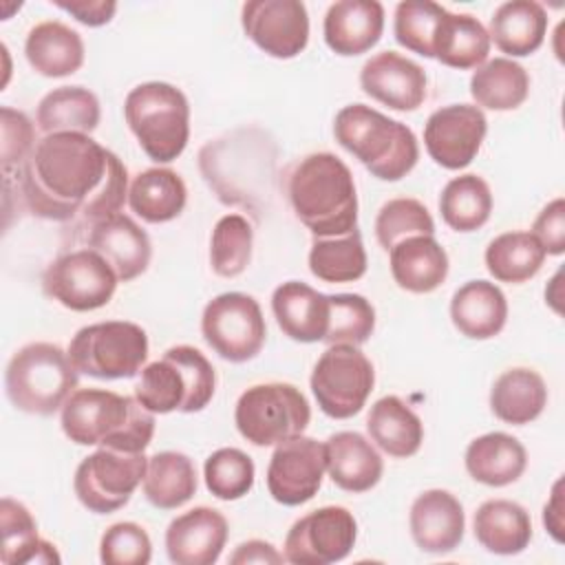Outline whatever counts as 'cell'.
<instances>
[{
  "instance_id": "1",
  "label": "cell",
  "mask_w": 565,
  "mask_h": 565,
  "mask_svg": "<svg viewBox=\"0 0 565 565\" xmlns=\"http://www.w3.org/2000/svg\"><path fill=\"white\" fill-rule=\"evenodd\" d=\"M20 192L38 218L95 225L128 201V170L90 135H44L20 168Z\"/></svg>"
},
{
  "instance_id": "2",
  "label": "cell",
  "mask_w": 565,
  "mask_h": 565,
  "mask_svg": "<svg viewBox=\"0 0 565 565\" xmlns=\"http://www.w3.org/2000/svg\"><path fill=\"white\" fill-rule=\"evenodd\" d=\"M287 199L313 238L358 227V192L349 166L333 152H311L287 174Z\"/></svg>"
},
{
  "instance_id": "3",
  "label": "cell",
  "mask_w": 565,
  "mask_h": 565,
  "mask_svg": "<svg viewBox=\"0 0 565 565\" xmlns=\"http://www.w3.org/2000/svg\"><path fill=\"white\" fill-rule=\"evenodd\" d=\"M60 424L77 446L143 452L154 435V413L137 397L106 388H75L62 406Z\"/></svg>"
},
{
  "instance_id": "4",
  "label": "cell",
  "mask_w": 565,
  "mask_h": 565,
  "mask_svg": "<svg viewBox=\"0 0 565 565\" xmlns=\"http://www.w3.org/2000/svg\"><path fill=\"white\" fill-rule=\"evenodd\" d=\"M335 141L375 179L399 181L419 159L415 132L366 104H349L333 119Z\"/></svg>"
},
{
  "instance_id": "5",
  "label": "cell",
  "mask_w": 565,
  "mask_h": 565,
  "mask_svg": "<svg viewBox=\"0 0 565 565\" xmlns=\"http://www.w3.org/2000/svg\"><path fill=\"white\" fill-rule=\"evenodd\" d=\"M216 391V373L210 360L190 344L170 347L159 360L139 371L135 397L154 415L174 411L199 413Z\"/></svg>"
},
{
  "instance_id": "6",
  "label": "cell",
  "mask_w": 565,
  "mask_h": 565,
  "mask_svg": "<svg viewBox=\"0 0 565 565\" xmlns=\"http://www.w3.org/2000/svg\"><path fill=\"white\" fill-rule=\"evenodd\" d=\"M79 371L68 351L53 342H31L18 349L4 371L9 402L29 415H53L62 411L68 395L77 388Z\"/></svg>"
},
{
  "instance_id": "7",
  "label": "cell",
  "mask_w": 565,
  "mask_h": 565,
  "mask_svg": "<svg viewBox=\"0 0 565 565\" xmlns=\"http://www.w3.org/2000/svg\"><path fill=\"white\" fill-rule=\"evenodd\" d=\"M124 117L141 150L157 163L174 161L188 146L190 104L174 84H137L126 95Z\"/></svg>"
},
{
  "instance_id": "8",
  "label": "cell",
  "mask_w": 565,
  "mask_h": 565,
  "mask_svg": "<svg viewBox=\"0 0 565 565\" xmlns=\"http://www.w3.org/2000/svg\"><path fill=\"white\" fill-rule=\"evenodd\" d=\"M311 422V406L302 391L287 382L254 384L241 393L234 424L243 439L265 448L298 437Z\"/></svg>"
},
{
  "instance_id": "9",
  "label": "cell",
  "mask_w": 565,
  "mask_h": 565,
  "mask_svg": "<svg viewBox=\"0 0 565 565\" xmlns=\"http://www.w3.org/2000/svg\"><path fill=\"white\" fill-rule=\"evenodd\" d=\"M73 366L97 380L135 377L148 360L146 331L128 320H106L82 327L71 344Z\"/></svg>"
},
{
  "instance_id": "10",
  "label": "cell",
  "mask_w": 565,
  "mask_h": 565,
  "mask_svg": "<svg viewBox=\"0 0 565 565\" xmlns=\"http://www.w3.org/2000/svg\"><path fill=\"white\" fill-rule=\"evenodd\" d=\"M309 384L324 415L331 419H349L364 408L375 386V371L358 347L329 344L318 358Z\"/></svg>"
},
{
  "instance_id": "11",
  "label": "cell",
  "mask_w": 565,
  "mask_h": 565,
  "mask_svg": "<svg viewBox=\"0 0 565 565\" xmlns=\"http://www.w3.org/2000/svg\"><path fill=\"white\" fill-rule=\"evenodd\" d=\"M201 333L218 358L243 364L260 353L267 324L256 298L243 291H225L205 305Z\"/></svg>"
},
{
  "instance_id": "12",
  "label": "cell",
  "mask_w": 565,
  "mask_h": 565,
  "mask_svg": "<svg viewBox=\"0 0 565 565\" xmlns=\"http://www.w3.org/2000/svg\"><path fill=\"white\" fill-rule=\"evenodd\" d=\"M148 468L143 452H121L97 448L84 457L73 477V490L79 503L95 514H110L124 508L141 486Z\"/></svg>"
},
{
  "instance_id": "13",
  "label": "cell",
  "mask_w": 565,
  "mask_h": 565,
  "mask_svg": "<svg viewBox=\"0 0 565 565\" xmlns=\"http://www.w3.org/2000/svg\"><path fill=\"white\" fill-rule=\"evenodd\" d=\"M117 282L115 269L90 247L57 256L42 274L44 294L71 311H93L108 305Z\"/></svg>"
},
{
  "instance_id": "14",
  "label": "cell",
  "mask_w": 565,
  "mask_h": 565,
  "mask_svg": "<svg viewBox=\"0 0 565 565\" xmlns=\"http://www.w3.org/2000/svg\"><path fill=\"white\" fill-rule=\"evenodd\" d=\"M355 539L353 512L342 505H322L289 527L282 554L294 565H331L351 554Z\"/></svg>"
},
{
  "instance_id": "15",
  "label": "cell",
  "mask_w": 565,
  "mask_h": 565,
  "mask_svg": "<svg viewBox=\"0 0 565 565\" xmlns=\"http://www.w3.org/2000/svg\"><path fill=\"white\" fill-rule=\"evenodd\" d=\"M245 35L269 57L291 60L309 44V13L300 0H249L241 9Z\"/></svg>"
},
{
  "instance_id": "16",
  "label": "cell",
  "mask_w": 565,
  "mask_h": 565,
  "mask_svg": "<svg viewBox=\"0 0 565 565\" xmlns=\"http://www.w3.org/2000/svg\"><path fill=\"white\" fill-rule=\"evenodd\" d=\"M324 472V444L298 435L276 444L267 466V490L276 503L302 505L318 494Z\"/></svg>"
},
{
  "instance_id": "17",
  "label": "cell",
  "mask_w": 565,
  "mask_h": 565,
  "mask_svg": "<svg viewBox=\"0 0 565 565\" xmlns=\"http://www.w3.org/2000/svg\"><path fill=\"white\" fill-rule=\"evenodd\" d=\"M488 132V119L475 104H448L430 113L424 126L428 157L446 168L461 170L472 163Z\"/></svg>"
},
{
  "instance_id": "18",
  "label": "cell",
  "mask_w": 565,
  "mask_h": 565,
  "mask_svg": "<svg viewBox=\"0 0 565 565\" xmlns=\"http://www.w3.org/2000/svg\"><path fill=\"white\" fill-rule=\"evenodd\" d=\"M362 90L399 113L417 110L426 99V73L406 55L395 51H382L369 57L360 71Z\"/></svg>"
},
{
  "instance_id": "19",
  "label": "cell",
  "mask_w": 565,
  "mask_h": 565,
  "mask_svg": "<svg viewBox=\"0 0 565 565\" xmlns=\"http://www.w3.org/2000/svg\"><path fill=\"white\" fill-rule=\"evenodd\" d=\"M227 519L207 505H196L170 521L166 552L177 565H212L227 543Z\"/></svg>"
},
{
  "instance_id": "20",
  "label": "cell",
  "mask_w": 565,
  "mask_h": 565,
  "mask_svg": "<svg viewBox=\"0 0 565 565\" xmlns=\"http://www.w3.org/2000/svg\"><path fill=\"white\" fill-rule=\"evenodd\" d=\"M408 527L415 545L426 554H448L459 547L466 530L461 501L441 488L424 490L411 505Z\"/></svg>"
},
{
  "instance_id": "21",
  "label": "cell",
  "mask_w": 565,
  "mask_h": 565,
  "mask_svg": "<svg viewBox=\"0 0 565 565\" xmlns=\"http://www.w3.org/2000/svg\"><path fill=\"white\" fill-rule=\"evenodd\" d=\"M88 247L102 254L115 269L119 282L141 276L152 258L150 236L128 214H113L90 225Z\"/></svg>"
},
{
  "instance_id": "22",
  "label": "cell",
  "mask_w": 565,
  "mask_h": 565,
  "mask_svg": "<svg viewBox=\"0 0 565 565\" xmlns=\"http://www.w3.org/2000/svg\"><path fill=\"white\" fill-rule=\"evenodd\" d=\"M384 31V7L377 0H338L329 4L322 22L327 46L335 55L371 51Z\"/></svg>"
},
{
  "instance_id": "23",
  "label": "cell",
  "mask_w": 565,
  "mask_h": 565,
  "mask_svg": "<svg viewBox=\"0 0 565 565\" xmlns=\"http://www.w3.org/2000/svg\"><path fill=\"white\" fill-rule=\"evenodd\" d=\"M271 311L280 331L302 344L322 342L329 327V296L307 282L287 280L271 294Z\"/></svg>"
},
{
  "instance_id": "24",
  "label": "cell",
  "mask_w": 565,
  "mask_h": 565,
  "mask_svg": "<svg viewBox=\"0 0 565 565\" xmlns=\"http://www.w3.org/2000/svg\"><path fill=\"white\" fill-rule=\"evenodd\" d=\"M322 444L327 472L340 490L366 492L380 483L384 461L364 435L355 430H340L329 435Z\"/></svg>"
},
{
  "instance_id": "25",
  "label": "cell",
  "mask_w": 565,
  "mask_h": 565,
  "mask_svg": "<svg viewBox=\"0 0 565 565\" xmlns=\"http://www.w3.org/2000/svg\"><path fill=\"white\" fill-rule=\"evenodd\" d=\"M450 320L461 335L470 340H490L505 327V294L490 280H468L452 294Z\"/></svg>"
},
{
  "instance_id": "26",
  "label": "cell",
  "mask_w": 565,
  "mask_h": 565,
  "mask_svg": "<svg viewBox=\"0 0 565 565\" xmlns=\"http://www.w3.org/2000/svg\"><path fill=\"white\" fill-rule=\"evenodd\" d=\"M391 276L399 289L430 294L448 276V254L435 236H411L388 249Z\"/></svg>"
},
{
  "instance_id": "27",
  "label": "cell",
  "mask_w": 565,
  "mask_h": 565,
  "mask_svg": "<svg viewBox=\"0 0 565 565\" xmlns=\"http://www.w3.org/2000/svg\"><path fill=\"white\" fill-rule=\"evenodd\" d=\"M84 40L64 22L44 20L31 26L24 40L29 66L44 77H66L84 64Z\"/></svg>"
},
{
  "instance_id": "28",
  "label": "cell",
  "mask_w": 565,
  "mask_h": 565,
  "mask_svg": "<svg viewBox=\"0 0 565 565\" xmlns=\"http://www.w3.org/2000/svg\"><path fill=\"white\" fill-rule=\"evenodd\" d=\"M463 463L477 483L503 488L519 481L525 472L527 450L508 433H486L468 444Z\"/></svg>"
},
{
  "instance_id": "29",
  "label": "cell",
  "mask_w": 565,
  "mask_h": 565,
  "mask_svg": "<svg viewBox=\"0 0 565 565\" xmlns=\"http://www.w3.org/2000/svg\"><path fill=\"white\" fill-rule=\"evenodd\" d=\"M472 532L479 545L490 554L514 556L532 541V519L516 501L488 499L475 512Z\"/></svg>"
},
{
  "instance_id": "30",
  "label": "cell",
  "mask_w": 565,
  "mask_h": 565,
  "mask_svg": "<svg viewBox=\"0 0 565 565\" xmlns=\"http://www.w3.org/2000/svg\"><path fill=\"white\" fill-rule=\"evenodd\" d=\"M547 33V11L534 0H510L494 9L488 26L490 42L512 57H525L541 49Z\"/></svg>"
},
{
  "instance_id": "31",
  "label": "cell",
  "mask_w": 565,
  "mask_h": 565,
  "mask_svg": "<svg viewBox=\"0 0 565 565\" xmlns=\"http://www.w3.org/2000/svg\"><path fill=\"white\" fill-rule=\"evenodd\" d=\"M366 430L371 441L395 459L413 457L424 441V424L419 415L397 395H384L371 406Z\"/></svg>"
},
{
  "instance_id": "32",
  "label": "cell",
  "mask_w": 565,
  "mask_h": 565,
  "mask_svg": "<svg viewBox=\"0 0 565 565\" xmlns=\"http://www.w3.org/2000/svg\"><path fill=\"white\" fill-rule=\"evenodd\" d=\"M547 406V386L541 373L527 366L503 371L490 388V411L497 419L525 426L534 422Z\"/></svg>"
},
{
  "instance_id": "33",
  "label": "cell",
  "mask_w": 565,
  "mask_h": 565,
  "mask_svg": "<svg viewBox=\"0 0 565 565\" xmlns=\"http://www.w3.org/2000/svg\"><path fill=\"white\" fill-rule=\"evenodd\" d=\"M188 203L183 179L170 168H148L128 185V205L146 223H168L181 216Z\"/></svg>"
},
{
  "instance_id": "34",
  "label": "cell",
  "mask_w": 565,
  "mask_h": 565,
  "mask_svg": "<svg viewBox=\"0 0 565 565\" xmlns=\"http://www.w3.org/2000/svg\"><path fill=\"white\" fill-rule=\"evenodd\" d=\"M488 29L470 13H450L446 9L433 42V57L444 66L468 71L488 60Z\"/></svg>"
},
{
  "instance_id": "35",
  "label": "cell",
  "mask_w": 565,
  "mask_h": 565,
  "mask_svg": "<svg viewBox=\"0 0 565 565\" xmlns=\"http://www.w3.org/2000/svg\"><path fill=\"white\" fill-rule=\"evenodd\" d=\"M102 119L99 99L84 86H60L46 93L35 110V124L44 135H90Z\"/></svg>"
},
{
  "instance_id": "36",
  "label": "cell",
  "mask_w": 565,
  "mask_h": 565,
  "mask_svg": "<svg viewBox=\"0 0 565 565\" xmlns=\"http://www.w3.org/2000/svg\"><path fill=\"white\" fill-rule=\"evenodd\" d=\"M141 488L143 497L154 508L177 510L185 505L199 488L194 461L177 450L154 452L152 457H148Z\"/></svg>"
},
{
  "instance_id": "37",
  "label": "cell",
  "mask_w": 565,
  "mask_h": 565,
  "mask_svg": "<svg viewBox=\"0 0 565 565\" xmlns=\"http://www.w3.org/2000/svg\"><path fill=\"white\" fill-rule=\"evenodd\" d=\"M470 95L479 108L499 113L514 110L530 95V75L519 62L510 57H494L477 66L472 73Z\"/></svg>"
},
{
  "instance_id": "38",
  "label": "cell",
  "mask_w": 565,
  "mask_h": 565,
  "mask_svg": "<svg viewBox=\"0 0 565 565\" xmlns=\"http://www.w3.org/2000/svg\"><path fill=\"white\" fill-rule=\"evenodd\" d=\"M545 256L532 232H503L488 243L483 260L494 280L521 285L539 274Z\"/></svg>"
},
{
  "instance_id": "39",
  "label": "cell",
  "mask_w": 565,
  "mask_h": 565,
  "mask_svg": "<svg viewBox=\"0 0 565 565\" xmlns=\"http://www.w3.org/2000/svg\"><path fill=\"white\" fill-rule=\"evenodd\" d=\"M444 223L455 232H475L492 214L490 185L479 174H459L450 179L439 196Z\"/></svg>"
},
{
  "instance_id": "40",
  "label": "cell",
  "mask_w": 565,
  "mask_h": 565,
  "mask_svg": "<svg viewBox=\"0 0 565 565\" xmlns=\"http://www.w3.org/2000/svg\"><path fill=\"white\" fill-rule=\"evenodd\" d=\"M309 269L322 282H353L366 274V249L360 230L342 236L313 238Z\"/></svg>"
},
{
  "instance_id": "41",
  "label": "cell",
  "mask_w": 565,
  "mask_h": 565,
  "mask_svg": "<svg viewBox=\"0 0 565 565\" xmlns=\"http://www.w3.org/2000/svg\"><path fill=\"white\" fill-rule=\"evenodd\" d=\"M254 230L241 214H225L216 221L210 238V265L221 278L241 276L252 260Z\"/></svg>"
},
{
  "instance_id": "42",
  "label": "cell",
  "mask_w": 565,
  "mask_h": 565,
  "mask_svg": "<svg viewBox=\"0 0 565 565\" xmlns=\"http://www.w3.org/2000/svg\"><path fill=\"white\" fill-rule=\"evenodd\" d=\"M0 561L4 565L33 563L44 541L38 536V523L29 508L11 497H2L0 501Z\"/></svg>"
},
{
  "instance_id": "43",
  "label": "cell",
  "mask_w": 565,
  "mask_h": 565,
  "mask_svg": "<svg viewBox=\"0 0 565 565\" xmlns=\"http://www.w3.org/2000/svg\"><path fill=\"white\" fill-rule=\"evenodd\" d=\"M375 329V309L360 294L329 296V327L322 342L327 344H364Z\"/></svg>"
},
{
  "instance_id": "44",
  "label": "cell",
  "mask_w": 565,
  "mask_h": 565,
  "mask_svg": "<svg viewBox=\"0 0 565 565\" xmlns=\"http://www.w3.org/2000/svg\"><path fill=\"white\" fill-rule=\"evenodd\" d=\"M256 468L241 448H218L203 463V479L207 490L221 501H236L254 486Z\"/></svg>"
},
{
  "instance_id": "45",
  "label": "cell",
  "mask_w": 565,
  "mask_h": 565,
  "mask_svg": "<svg viewBox=\"0 0 565 565\" xmlns=\"http://www.w3.org/2000/svg\"><path fill=\"white\" fill-rule=\"evenodd\" d=\"M419 234L435 236V221L422 201L402 196L391 199L380 207L375 216V236L386 252L404 238Z\"/></svg>"
},
{
  "instance_id": "46",
  "label": "cell",
  "mask_w": 565,
  "mask_h": 565,
  "mask_svg": "<svg viewBox=\"0 0 565 565\" xmlns=\"http://www.w3.org/2000/svg\"><path fill=\"white\" fill-rule=\"evenodd\" d=\"M446 7L430 0H404L395 7L393 33L404 49L433 57V42Z\"/></svg>"
},
{
  "instance_id": "47",
  "label": "cell",
  "mask_w": 565,
  "mask_h": 565,
  "mask_svg": "<svg viewBox=\"0 0 565 565\" xmlns=\"http://www.w3.org/2000/svg\"><path fill=\"white\" fill-rule=\"evenodd\" d=\"M152 558L148 532L132 521L113 523L99 541V561L106 565H146Z\"/></svg>"
},
{
  "instance_id": "48",
  "label": "cell",
  "mask_w": 565,
  "mask_h": 565,
  "mask_svg": "<svg viewBox=\"0 0 565 565\" xmlns=\"http://www.w3.org/2000/svg\"><path fill=\"white\" fill-rule=\"evenodd\" d=\"M0 130H2V141H0V159L4 172L11 166L22 168L24 161L31 157L35 148V128L31 119L11 106L0 108Z\"/></svg>"
},
{
  "instance_id": "49",
  "label": "cell",
  "mask_w": 565,
  "mask_h": 565,
  "mask_svg": "<svg viewBox=\"0 0 565 565\" xmlns=\"http://www.w3.org/2000/svg\"><path fill=\"white\" fill-rule=\"evenodd\" d=\"M532 234L543 245L545 254L561 256L565 252V199L556 196L534 218Z\"/></svg>"
},
{
  "instance_id": "50",
  "label": "cell",
  "mask_w": 565,
  "mask_h": 565,
  "mask_svg": "<svg viewBox=\"0 0 565 565\" xmlns=\"http://www.w3.org/2000/svg\"><path fill=\"white\" fill-rule=\"evenodd\" d=\"M53 4L86 26L108 24L117 11L113 0H53Z\"/></svg>"
},
{
  "instance_id": "51",
  "label": "cell",
  "mask_w": 565,
  "mask_h": 565,
  "mask_svg": "<svg viewBox=\"0 0 565 565\" xmlns=\"http://www.w3.org/2000/svg\"><path fill=\"white\" fill-rule=\"evenodd\" d=\"M285 554H280L271 543L260 541V539H252L245 541L241 545H236V550L230 556L232 565H247V563H282Z\"/></svg>"
},
{
  "instance_id": "52",
  "label": "cell",
  "mask_w": 565,
  "mask_h": 565,
  "mask_svg": "<svg viewBox=\"0 0 565 565\" xmlns=\"http://www.w3.org/2000/svg\"><path fill=\"white\" fill-rule=\"evenodd\" d=\"M565 497H563V477L556 479L550 501L543 508V525L547 530V534L556 541L563 543L565 541Z\"/></svg>"
}]
</instances>
